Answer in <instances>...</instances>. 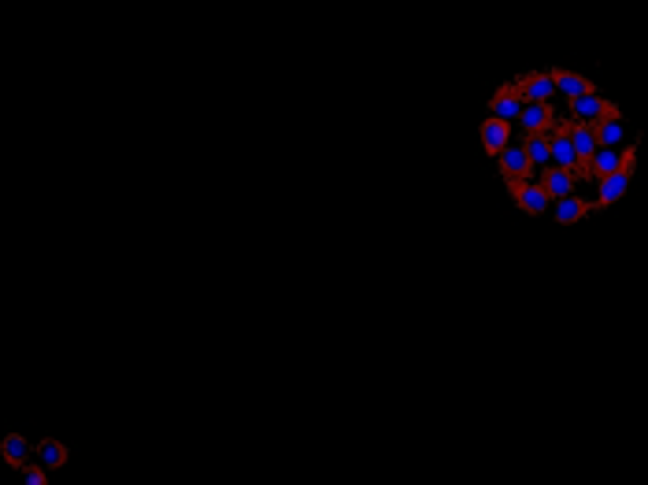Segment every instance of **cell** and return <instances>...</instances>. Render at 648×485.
<instances>
[{
  "label": "cell",
  "instance_id": "cell-1",
  "mask_svg": "<svg viewBox=\"0 0 648 485\" xmlns=\"http://www.w3.org/2000/svg\"><path fill=\"white\" fill-rule=\"evenodd\" d=\"M504 182H508V193H511V201H515L519 211L544 215L548 208H552V197L544 193L541 182H534V178H504Z\"/></svg>",
  "mask_w": 648,
  "mask_h": 485
},
{
  "label": "cell",
  "instance_id": "cell-2",
  "mask_svg": "<svg viewBox=\"0 0 648 485\" xmlns=\"http://www.w3.org/2000/svg\"><path fill=\"white\" fill-rule=\"evenodd\" d=\"M548 137H552V163L563 167V171H575L578 182H589L586 171H582V160L575 152V141H570V119H560L556 130L548 134Z\"/></svg>",
  "mask_w": 648,
  "mask_h": 485
},
{
  "label": "cell",
  "instance_id": "cell-3",
  "mask_svg": "<svg viewBox=\"0 0 648 485\" xmlns=\"http://www.w3.org/2000/svg\"><path fill=\"white\" fill-rule=\"evenodd\" d=\"M622 167H637V141L622 144V149H596V156L589 160V171H593V182L604 178V175H615Z\"/></svg>",
  "mask_w": 648,
  "mask_h": 485
},
{
  "label": "cell",
  "instance_id": "cell-4",
  "mask_svg": "<svg viewBox=\"0 0 648 485\" xmlns=\"http://www.w3.org/2000/svg\"><path fill=\"white\" fill-rule=\"evenodd\" d=\"M630 178H634V167H622V171H615V175L596 178V201H593L589 208H593V211H604V208L619 204L622 197H627Z\"/></svg>",
  "mask_w": 648,
  "mask_h": 485
},
{
  "label": "cell",
  "instance_id": "cell-5",
  "mask_svg": "<svg viewBox=\"0 0 648 485\" xmlns=\"http://www.w3.org/2000/svg\"><path fill=\"white\" fill-rule=\"evenodd\" d=\"M570 115L582 119V123H601V119H622L619 108L601 93H586V96H575L570 101Z\"/></svg>",
  "mask_w": 648,
  "mask_h": 485
},
{
  "label": "cell",
  "instance_id": "cell-6",
  "mask_svg": "<svg viewBox=\"0 0 648 485\" xmlns=\"http://www.w3.org/2000/svg\"><path fill=\"white\" fill-rule=\"evenodd\" d=\"M515 86H519V93H522V101H527V104H548L560 93L548 70H530V75H519Z\"/></svg>",
  "mask_w": 648,
  "mask_h": 485
},
{
  "label": "cell",
  "instance_id": "cell-7",
  "mask_svg": "<svg viewBox=\"0 0 648 485\" xmlns=\"http://www.w3.org/2000/svg\"><path fill=\"white\" fill-rule=\"evenodd\" d=\"M496 160H501V178H534L537 175V167H534V160L527 152V144H508V149L496 156Z\"/></svg>",
  "mask_w": 648,
  "mask_h": 485
},
{
  "label": "cell",
  "instance_id": "cell-8",
  "mask_svg": "<svg viewBox=\"0 0 648 485\" xmlns=\"http://www.w3.org/2000/svg\"><path fill=\"white\" fill-rule=\"evenodd\" d=\"M522 108H527V101H522V93H519L515 82L501 86V89L489 96V115H496V119H519Z\"/></svg>",
  "mask_w": 648,
  "mask_h": 485
},
{
  "label": "cell",
  "instance_id": "cell-9",
  "mask_svg": "<svg viewBox=\"0 0 648 485\" xmlns=\"http://www.w3.org/2000/svg\"><path fill=\"white\" fill-rule=\"evenodd\" d=\"M519 123H522V134H552L560 115L552 111V104H527L519 115Z\"/></svg>",
  "mask_w": 648,
  "mask_h": 485
},
{
  "label": "cell",
  "instance_id": "cell-10",
  "mask_svg": "<svg viewBox=\"0 0 648 485\" xmlns=\"http://www.w3.org/2000/svg\"><path fill=\"white\" fill-rule=\"evenodd\" d=\"M570 141H575V152H578V160H582V171H586V178H593V171H589V160L596 156V149H601V141H596V130H593V123H582V119H575V123H570Z\"/></svg>",
  "mask_w": 648,
  "mask_h": 485
},
{
  "label": "cell",
  "instance_id": "cell-11",
  "mask_svg": "<svg viewBox=\"0 0 648 485\" xmlns=\"http://www.w3.org/2000/svg\"><path fill=\"white\" fill-rule=\"evenodd\" d=\"M575 171H563V167H556V163H548L544 171H541V185H544V193L552 197V204L556 201H563V197H575Z\"/></svg>",
  "mask_w": 648,
  "mask_h": 485
},
{
  "label": "cell",
  "instance_id": "cell-12",
  "mask_svg": "<svg viewBox=\"0 0 648 485\" xmlns=\"http://www.w3.org/2000/svg\"><path fill=\"white\" fill-rule=\"evenodd\" d=\"M508 144H511V127H508V119L489 115L486 123H482V149H486V156H501Z\"/></svg>",
  "mask_w": 648,
  "mask_h": 485
},
{
  "label": "cell",
  "instance_id": "cell-13",
  "mask_svg": "<svg viewBox=\"0 0 648 485\" xmlns=\"http://www.w3.org/2000/svg\"><path fill=\"white\" fill-rule=\"evenodd\" d=\"M0 456H4V464L8 467H15V471H22L30 464V456H34V445L22 438V433H4V441H0Z\"/></svg>",
  "mask_w": 648,
  "mask_h": 485
},
{
  "label": "cell",
  "instance_id": "cell-14",
  "mask_svg": "<svg viewBox=\"0 0 648 485\" xmlns=\"http://www.w3.org/2000/svg\"><path fill=\"white\" fill-rule=\"evenodd\" d=\"M552 75V82H556V89L567 96V101H575V96H586V93H596V86L589 82V78H582V75H575V70H548Z\"/></svg>",
  "mask_w": 648,
  "mask_h": 485
},
{
  "label": "cell",
  "instance_id": "cell-15",
  "mask_svg": "<svg viewBox=\"0 0 648 485\" xmlns=\"http://www.w3.org/2000/svg\"><path fill=\"white\" fill-rule=\"evenodd\" d=\"M589 211H593V208H589V201L563 197V201H556V204H552V219H556V223H563V226H570V223H582Z\"/></svg>",
  "mask_w": 648,
  "mask_h": 485
},
{
  "label": "cell",
  "instance_id": "cell-16",
  "mask_svg": "<svg viewBox=\"0 0 648 485\" xmlns=\"http://www.w3.org/2000/svg\"><path fill=\"white\" fill-rule=\"evenodd\" d=\"M593 130H596L601 149H622V141H627V127H622V119H601V123H593Z\"/></svg>",
  "mask_w": 648,
  "mask_h": 485
},
{
  "label": "cell",
  "instance_id": "cell-17",
  "mask_svg": "<svg viewBox=\"0 0 648 485\" xmlns=\"http://www.w3.org/2000/svg\"><path fill=\"white\" fill-rule=\"evenodd\" d=\"M34 452H37V459H41V464H45L48 471H60V467L67 464V456H71V452H67V445H63V441H56V438L37 441V445H34Z\"/></svg>",
  "mask_w": 648,
  "mask_h": 485
},
{
  "label": "cell",
  "instance_id": "cell-18",
  "mask_svg": "<svg viewBox=\"0 0 648 485\" xmlns=\"http://www.w3.org/2000/svg\"><path fill=\"white\" fill-rule=\"evenodd\" d=\"M522 144H527V152H530L537 171H544V167L552 163V137H548V134H527V137H522Z\"/></svg>",
  "mask_w": 648,
  "mask_h": 485
},
{
  "label": "cell",
  "instance_id": "cell-19",
  "mask_svg": "<svg viewBox=\"0 0 648 485\" xmlns=\"http://www.w3.org/2000/svg\"><path fill=\"white\" fill-rule=\"evenodd\" d=\"M22 478H27L30 485H45V481H48V467L37 459V464H27V467H22Z\"/></svg>",
  "mask_w": 648,
  "mask_h": 485
}]
</instances>
